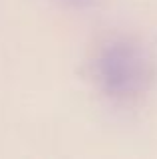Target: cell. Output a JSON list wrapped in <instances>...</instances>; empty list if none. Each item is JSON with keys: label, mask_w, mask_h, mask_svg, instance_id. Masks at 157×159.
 Returning <instances> with one entry per match:
<instances>
[{"label": "cell", "mask_w": 157, "mask_h": 159, "mask_svg": "<svg viewBox=\"0 0 157 159\" xmlns=\"http://www.w3.org/2000/svg\"><path fill=\"white\" fill-rule=\"evenodd\" d=\"M95 81L99 89L115 101H133L149 89L153 62L141 43L133 39H111L95 58Z\"/></svg>", "instance_id": "obj_1"}]
</instances>
